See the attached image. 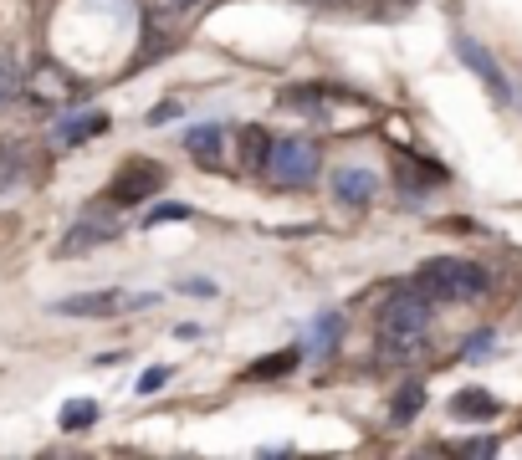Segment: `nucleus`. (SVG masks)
<instances>
[{
  "instance_id": "nucleus-13",
  "label": "nucleus",
  "mask_w": 522,
  "mask_h": 460,
  "mask_svg": "<svg viewBox=\"0 0 522 460\" xmlns=\"http://www.w3.org/2000/svg\"><path fill=\"white\" fill-rule=\"evenodd\" d=\"M297 368V348H282V353H267V358H256L251 368H246V379H282V374H292Z\"/></svg>"
},
{
  "instance_id": "nucleus-8",
  "label": "nucleus",
  "mask_w": 522,
  "mask_h": 460,
  "mask_svg": "<svg viewBox=\"0 0 522 460\" xmlns=\"http://www.w3.org/2000/svg\"><path fill=\"white\" fill-rule=\"evenodd\" d=\"M26 179V144L21 138H0V195L16 190Z\"/></svg>"
},
{
  "instance_id": "nucleus-15",
  "label": "nucleus",
  "mask_w": 522,
  "mask_h": 460,
  "mask_svg": "<svg viewBox=\"0 0 522 460\" xmlns=\"http://www.w3.org/2000/svg\"><path fill=\"white\" fill-rule=\"evenodd\" d=\"M420 409H425V389H420V384H405V389L395 394V404H389V414H395L400 425H405V420H415Z\"/></svg>"
},
{
  "instance_id": "nucleus-19",
  "label": "nucleus",
  "mask_w": 522,
  "mask_h": 460,
  "mask_svg": "<svg viewBox=\"0 0 522 460\" xmlns=\"http://www.w3.org/2000/svg\"><path fill=\"white\" fill-rule=\"evenodd\" d=\"M190 215H195L190 205H159V210H149L144 225H159V220H190Z\"/></svg>"
},
{
  "instance_id": "nucleus-4",
  "label": "nucleus",
  "mask_w": 522,
  "mask_h": 460,
  "mask_svg": "<svg viewBox=\"0 0 522 460\" xmlns=\"http://www.w3.org/2000/svg\"><path fill=\"white\" fill-rule=\"evenodd\" d=\"M164 190V164L159 159H123L113 174V200L118 205H139Z\"/></svg>"
},
{
  "instance_id": "nucleus-22",
  "label": "nucleus",
  "mask_w": 522,
  "mask_h": 460,
  "mask_svg": "<svg viewBox=\"0 0 522 460\" xmlns=\"http://www.w3.org/2000/svg\"><path fill=\"white\" fill-rule=\"evenodd\" d=\"M180 292H190V297H210V292H215V282H200V276H185V282H180Z\"/></svg>"
},
{
  "instance_id": "nucleus-20",
  "label": "nucleus",
  "mask_w": 522,
  "mask_h": 460,
  "mask_svg": "<svg viewBox=\"0 0 522 460\" xmlns=\"http://www.w3.org/2000/svg\"><path fill=\"white\" fill-rule=\"evenodd\" d=\"M164 384H169V368H164V363H159V368H149V374H144V379H139V394H159V389H164Z\"/></svg>"
},
{
  "instance_id": "nucleus-16",
  "label": "nucleus",
  "mask_w": 522,
  "mask_h": 460,
  "mask_svg": "<svg viewBox=\"0 0 522 460\" xmlns=\"http://www.w3.org/2000/svg\"><path fill=\"white\" fill-rule=\"evenodd\" d=\"M87 425H98V404L93 399H72L62 409V430H87Z\"/></svg>"
},
{
  "instance_id": "nucleus-7",
  "label": "nucleus",
  "mask_w": 522,
  "mask_h": 460,
  "mask_svg": "<svg viewBox=\"0 0 522 460\" xmlns=\"http://www.w3.org/2000/svg\"><path fill=\"white\" fill-rule=\"evenodd\" d=\"M374 190H379V179H374L369 169H354V164H348V169L333 174V200L348 205V210H364V205L374 200Z\"/></svg>"
},
{
  "instance_id": "nucleus-2",
  "label": "nucleus",
  "mask_w": 522,
  "mask_h": 460,
  "mask_svg": "<svg viewBox=\"0 0 522 460\" xmlns=\"http://www.w3.org/2000/svg\"><path fill=\"white\" fill-rule=\"evenodd\" d=\"M415 287L430 292L435 302H471V297H482L487 292V266H476V261H425L420 276H415Z\"/></svg>"
},
{
  "instance_id": "nucleus-25",
  "label": "nucleus",
  "mask_w": 522,
  "mask_h": 460,
  "mask_svg": "<svg viewBox=\"0 0 522 460\" xmlns=\"http://www.w3.org/2000/svg\"><path fill=\"white\" fill-rule=\"evenodd\" d=\"M174 6H195V0H174Z\"/></svg>"
},
{
  "instance_id": "nucleus-3",
  "label": "nucleus",
  "mask_w": 522,
  "mask_h": 460,
  "mask_svg": "<svg viewBox=\"0 0 522 460\" xmlns=\"http://www.w3.org/2000/svg\"><path fill=\"white\" fill-rule=\"evenodd\" d=\"M267 174L282 184V190H302V184H313V174H318V149L308 138H272Z\"/></svg>"
},
{
  "instance_id": "nucleus-1",
  "label": "nucleus",
  "mask_w": 522,
  "mask_h": 460,
  "mask_svg": "<svg viewBox=\"0 0 522 460\" xmlns=\"http://www.w3.org/2000/svg\"><path fill=\"white\" fill-rule=\"evenodd\" d=\"M435 297L430 292H420V287H405V292H395L389 297V307L379 312V328H384V343H389V353H420V338H425V328H430V317H435V307H430Z\"/></svg>"
},
{
  "instance_id": "nucleus-23",
  "label": "nucleus",
  "mask_w": 522,
  "mask_h": 460,
  "mask_svg": "<svg viewBox=\"0 0 522 460\" xmlns=\"http://www.w3.org/2000/svg\"><path fill=\"white\" fill-rule=\"evenodd\" d=\"M169 118H180V103H159L154 113H149V123L159 128V123H169Z\"/></svg>"
},
{
  "instance_id": "nucleus-21",
  "label": "nucleus",
  "mask_w": 522,
  "mask_h": 460,
  "mask_svg": "<svg viewBox=\"0 0 522 460\" xmlns=\"http://www.w3.org/2000/svg\"><path fill=\"white\" fill-rule=\"evenodd\" d=\"M11 92H16V67L0 57V103H11Z\"/></svg>"
},
{
  "instance_id": "nucleus-11",
  "label": "nucleus",
  "mask_w": 522,
  "mask_h": 460,
  "mask_svg": "<svg viewBox=\"0 0 522 460\" xmlns=\"http://www.w3.org/2000/svg\"><path fill=\"white\" fill-rule=\"evenodd\" d=\"M236 154H241V169H267V159H272V138L251 123V128H241Z\"/></svg>"
},
{
  "instance_id": "nucleus-12",
  "label": "nucleus",
  "mask_w": 522,
  "mask_h": 460,
  "mask_svg": "<svg viewBox=\"0 0 522 460\" xmlns=\"http://www.w3.org/2000/svg\"><path fill=\"white\" fill-rule=\"evenodd\" d=\"M497 409H502V404H497L487 389H466V394L451 399V414H456V420H492Z\"/></svg>"
},
{
  "instance_id": "nucleus-6",
  "label": "nucleus",
  "mask_w": 522,
  "mask_h": 460,
  "mask_svg": "<svg viewBox=\"0 0 522 460\" xmlns=\"http://www.w3.org/2000/svg\"><path fill=\"white\" fill-rule=\"evenodd\" d=\"M456 57H461V62H466L476 77L487 82V92L497 98V108H507V103H512V82L502 77V67L492 62V52H487L482 41H471V36H456Z\"/></svg>"
},
{
  "instance_id": "nucleus-14",
  "label": "nucleus",
  "mask_w": 522,
  "mask_h": 460,
  "mask_svg": "<svg viewBox=\"0 0 522 460\" xmlns=\"http://www.w3.org/2000/svg\"><path fill=\"white\" fill-rule=\"evenodd\" d=\"M108 128V118L103 113H82V118H67L62 128H57V144H82V138H93V133H103Z\"/></svg>"
},
{
  "instance_id": "nucleus-17",
  "label": "nucleus",
  "mask_w": 522,
  "mask_h": 460,
  "mask_svg": "<svg viewBox=\"0 0 522 460\" xmlns=\"http://www.w3.org/2000/svg\"><path fill=\"white\" fill-rule=\"evenodd\" d=\"M338 333H343V317H338V312L318 317V322H313V343H318V353H328V348L338 343Z\"/></svg>"
},
{
  "instance_id": "nucleus-18",
  "label": "nucleus",
  "mask_w": 522,
  "mask_h": 460,
  "mask_svg": "<svg viewBox=\"0 0 522 460\" xmlns=\"http://www.w3.org/2000/svg\"><path fill=\"white\" fill-rule=\"evenodd\" d=\"M492 343H497L492 328H487V333H471V338H466V358H471V363H482V358L492 353Z\"/></svg>"
},
{
  "instance_id": "nucleus-5",
  "label": "nucleus",
  "mask_w": 522,
  "mask_h": 460,
  "mask_svg": "<svg viewBox=\"0 0 522 460\" xmlns=\"http://www.w3.org/2000/svg\"><path fill=\"white\" fill-rule=\"evenodd\" d=\"M154 297L139 292V297H128V292H77V297H62L57 312L62 317H113V312H134V307H149Z\"/></svg>"
},
{
  "instance_id": "nucleus-9",
  "label": "nucleus",
  "mask_w": 522,
  "mask_h": 460,
  "mask_svg": "<svg viewBox=\"0 0 522 460\" xmlns=\"http://www.w3.org/2000/svg\"><path fill=\"white\" fill-rule=\"evenodd\" d=\"M221 123H200V128H190L185 133V149L200 159V164H221Z\"/></svg>"
},
{
  "instance_id": "nucleus-10",
  "label": "nucleus",
  "mask_w": 522,
  "mask_h": 460,
  "mask_svg": "<svg viewBox=\"0 0 522 460\" xmlns=\"http://www.w3.org/2000/svg\"><path fill=\"white\" fill-rule=\"evenodd\" d=\"M118 236V225L113 220H77V230L62 241V251H87V246H103Z\"/></svg>"
},
{
  "instance_id": "nucleus-24",
  "label": "nucleus",
  "mask_w": 522,
  "mask_h": 460,
  "mask_svg": "<svg viewBox=\"0 0 522 460\" xmlns=\"http://www.w3.org/2000/svg\"><path fill=\"white\" fill-rule=\"evenodd\" d=\"M461 450H466V455H492V450H497V440H466Z\"/></svg>"
}]
</instances>
